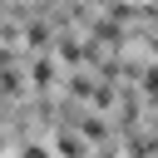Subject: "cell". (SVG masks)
I'll use <instances>...</instances> for the list:
<instances>
[{"label":"cell","mask_w":158,"mask_h":158,"mask_svg":"<svg viewBox=\"0 0 158 158\" xmlns=\"http://www.w3.org/2000/svg\"><path fill=\"white\" fill-rule=\"evenodd\" d=\"M30 84H35V89H49V84H54V64H49V59H35V64H30Z\"/></svg>","instance_id":"1"},{"label":"cell","mask_w":158,"mask_h":158,"mask_svg":"<svg viewBox=\"0 0 158 158\" xmlns=\"http://www.w3.org/2000/svg\"><path fill=\"white\" fill-rule=\"evenodd\" d=\"M94 40H99V44H123V30L109 25V20H94Z\"/></svg>","instance_id":"2"},{"label":"cell","mask_w":158,"mask_h":158,"mask_svg":"<svg viewBox=\"0 0 158 158\" xmlns=\"http://www.w3.org/2000/svg\"><path fill=\"white\" fill-rule=\"evenodd\" d=\"M54 148H59V158H84V138H79V133H59Z\"/></svg>","instance_id":"3"},{"label":"cell","mask_w":158,"mask_h":158,"mask_svg":"<svg viewBox=\"0 0 158 158\" xmlns=\"http://www.w3.org/2000/svg\"><path fill=\"white\" fill-rule=\"evenodd\" d=\"M25 44H30V49H44V44H49V25H44V20H35V25L25 30Z\"/></svg>","instance_id":"4"},{"label":"cell","mask_w":158,"mask_h":158,"mask_svg":"<svg viewBox=\"0 0 158 158\" xmlns=\"http://www.w3.org/2000/svg\"><path fill=\"white\" fill-rule=\"evenodd\" d=\"M94 89H99V84H94L89 74H69V94H74V99H79V94H84V99H94Z\"/></svg>","instance_id":"5"},{"label":"cell","mask_w":158,"mask_h":158,"mask_svg":"<svg viewBox=\"0 0 158 158\" xmlns=\"http://www.w3.org/2000/svg\"><path fill=\"white\" fill-rule=\"evenodd\" d=\"M79 128H84L89 138H104V133H109V128H104V123H99L94 114H84V109H79Z\"/></svg>","instance_id":"6"},{"label":"cell","mask_w":158,"mask_h":158,"mask_svg":"<svg viewBox=\"0 0 158 158\" xmlns=\"http://www.w3.org/2000/svg\"><path fill=\"white\" fill-rule=\"evenodd\" d=\"M143 89H148V94H158V64H148V69H143Z\"/></svg>","instance_id":"7"},{"label":"cell","mask_w":158,"mask_h":158,"mask_svg":"<svg viewBox=\"0 0 158 158\" xmlns=\"http://www.w3.org/2000/svg\"><path fill=\"white\" fill-rule=\"evenodd\" d=\"M20 158H49V148H44V143H25V153H20Z\"/></svg>","instance_id":"8"}]
</instances>
